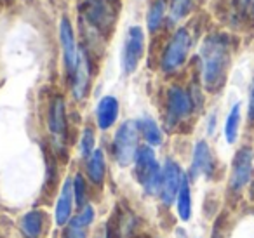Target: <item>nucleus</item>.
<instances>
[{
    "mask_svg": "<svg viewBox=\"0 0 254 238\" xmlns=\"http://www.w3.org/2000/svg\"><path fill=\"white\" fill-rule=\"evenodd\" d=\"M232 39L226 33H211L204 39L198 51L202 85L207 92L216 94L225 87L232 64Z\"/></svg>",
    "mask_w": 254,
    "mask_h": 238,
    "instance_id": "obj_1",
    "label": "nucleus"
},
{
    "mask_svg": "<svg viewBox=\"0 0 254 238\" xmlns=\"http://www.w3.org/2000/svg\"><path fill=\"white\" fill-rule=\"evenodd\" d=\"M134 178L148 196H160L162 189V167L157 162L152 146H139L134 157Z\"/></svg>",
    "mask_w": 254,
    "mask_h": 238,
    "instance_id": "obj_2",
    "label": "nucleus"
},
{
    "mask_svg": "<svg viewBox=\"0 0 254 238\" xmlns=\"http://www.w3.org/2000/svg\"><path fill=\"white\" fill-rule=\"evenodd\" d=\"M84 21L96 35L106 37L117 21L119 2L117 0H85Z\"/></svg>",
    "mask_w": 254,
    "mask_h": 238,
    "instance_id": "obj_3",
    "label": "nucleus"
},
{
    "mask_svg": "<svg viewBox=\"0 0 254 238\" xmlns=\"http://www.w3.org/2000/svg\"><path fill=\"white\" fill-rule=\"evenodd\" d=\"M139 125L138 120H126L117 129L113 137V158L120 167H127L134 162V157L139 150Z\"/></svg>",
    "mask_w": 254,
    "mask_h": 238,
    "instance_id": "obj_4",
    "label": "nucleus"
},
{
    "mask_svg": "<svg viewBox=\"0 0 254 238\" xmlns=\"http://www.w3.org/2000/svg\"><path fill=\"white\" fill-rule=\"evenodd\" d=\"M195 103L191 99L190 91L181 85H171L166 96V127L174 130L195 112Z\"/></svg>",
    "mask_w": 254,
    "mask_h": 238,
    "instance_id": "obj_5",
    "label": "nucleus"
},
{
    "mask_svg": "<svg viewBox=\"0 0 254 238\" xmlns=\"http://www.w3.org/2000/svg\"><path fill=\"white\" fill-rule=\"evenodd\" d=\"M191 49V33L188 28H178L171 37L160 58V68L164 73H174L185 64Z\"/></svg>",
    "mask_w": 254,
    "mask_h": 238,
    "instance_id": "obj_6",
    "label": "nucleus"
},
{
    "mask_svg": "<svg viewBox=\"0 0 254 238\" xmlns=\"http://www.w3.org/2000/svg\"><path fill=\"white\" fill-rule=\"evenodd\" d=\"M253 174H254V148L246 144V146L239 148L235 157H233L232 171H230V179H228L230 193L240 195L251 182Z\"/></svg>",
    "mask_w": 254,
    "mask_h": 238,
    "instance_id": "obj_7",
    "label": "nucleus"
},
{
    "mask_svg": "<svg viewBox=\"0 0 254 238\" xmlns=\"http://www.w3.org/2000/svg\"><path fill=\"white\" fill-rule=\"evenodd\" d=\"M143 53H145V33H143V30L139 26H131L127 30V37L122 49L124 73H134L143 58Z\"/></svg>",
    "mask_w": 254,
    "mask_h": 238,
    "instance_id": "obj_8",
    "label": "nucleus"
},
{
    "mask_svg": "<svg viewBox=\"0 0 254 238\" xmlns=\"http://www.w3.org/2000/svg\"><path fill=\"white\" fill-rule=\"evenodd\" d=\"M216 172V160L214 155L211 151V146L207 144V141L200 139L195 143L193 146V155H191V164L188 169L187 176L190 181H195L198 178H207L211 179Z\"/></svg>",
    "mask_w": 254,
    "mask_h": 238,
    "instance_id": "obj_9",
    "label": "nucleus"
},
{
    "mask_svg": "<svg viewBox=\"0 0 254 238\" xmlns=\"http://www.w3.org/2000/svg\"><path fill=\"white\" fill-rule=\"evenodd\" d=\"M187 172L181 169V165L173 158H167L162 165V189H160V200L164 205L176 203V196L180 191L183 179Z\"/></svg>",
    "mask_w": 254,
    "mask_h": 238,
    "instance_id": "obj_10",
    "label": "nucleus"
},
{
    "mask_svg": "<svg viewBox=\"0 0 254 238\" xmlns=\"http://www.w3.org/2000/svg\"><path fill=\"white\" fill-rule=\"evenodd\" d=\"M60 40H61V49H63L64 68H66V73L71 78L75 73V68H77L78 49H77V44H75L73 26H71L68 18H63L60 23Z\"/></svg>",
    "mask_w": 254,
    "mask_h": 238,
    "instance_id": "obj_11",
    "label": "nucleus"
},
{
    "mask_svg": "<svg viewBox=\"0 0 254 238\" xmlns=\"http://www.w3.org/2000/svg\"><path fill=\"white\" fill-rule=\"evenodd\" d=\"M89 85H91V61H89L87 51L80 49L78 51V61L75 73L71 77V91H73V98L77 101L85 99L89 92Z\"/></svg>",
    "mask_w": 254,
    "mask_h": 238,
    "instance_id": "obj_12",
    "label": "nucleus"
},
{
    "mask_svg": "<svg viewBox=\"0 0 254 238\" xmlns=\"http://www.w3.org/2000/svg\"><path fill=\"white\" fill-rule=\"evenodd\" d=\"M47 127H49V132L54 136V139L63 141L66 137V105H64V99L61 96H56L51 103L49 113H47Z\"/></svg>",
    "mask_w": 254,
    "mask_h": 238,
    "instance_id": "obj_13",
    "label": "nucleus"
},
{
    "mask_svg": "<svg viewBox=\"0 0 254 238\" xmlns=\"http://www.w3.org/2000/svg\"><path fill=\"white\" fill-rule=\"evenodd\" d=\"M73 205H75V196H73V182L71 179H64L63 186H61L60 196H58L56 209H54V221L58 226H66L71 221V214H73Z\"/></svg>",
    "mask_w": 254,
    "mask_h": 238,
    "instance_id": "obj_14",
    "label": "nucleus"
},
{
    "mask_svg": "<svg viewBox=\"0 0 254 238\" xmlns=\"http://www.w3.org/2000/svg\"><path fill=\"white\" fill-rule=\"evenodd\" d=\"M119 119V101L115 96H105L96 106V123L101 130H108Z\"/></svg>",
    "mask_w": 254,
    "mask_h": 238,
    "instance_id": "obj_15",
    "label": "nucleus"
},
{
    "mask_svg": "<svg viewBox=\"0 0 254 238\" xmlns=\"http://www.w3.org/2000/svg\"><path fill=\"white\" fill-rule=\"evenodd\" d=\"M46 226V216L42 210H30L19 221V230L25 238H40Z\"/></svg>",
    "mask_w": 254,
    "mask_h": 238,
    "instance_id": "obj_16",
    "label": "nucleus"
},
{
    "mask_svg": "<svg viewBox=\"0 0 254 238\" xmlns=\"http://www.w3.org/2000/svg\"><path fill=\"white\" fill-rule=\"evenodd\" d=\"M85 172H87L89 181L94 186H101L105 181L106 176V158L103 150L96 148L91 153V157L87 158V164H85Z\"/></svg>",
    "mask_w": 254,
    "mask_h": 238,
    "instance_id": "obj_17",
    "label": "nucleus"
},
{
    "mask_svg": "<svg viewBox=\"0 0 254 238\" xmlns=\"http://www.w3.org/2000/svg\"><path fill=\"white\" fill-rule=\"evenodd\" d=\"M139 125V132H141L143 139L146 141L148 146H160L164 141V134L162 129L159 127V123L152 119V117H143L141 120H138Z\"/></svg>",
    "mask_w": 254,
    "mask_h": 238,
    "instance_id": "obj_18",
    "label": "nucleus"
},
{
    "mask_svg": "<svg viewBox=\"0 0 254 238\" xmlns=\"http://www.w3.org/2000/svg\"><path fill=\"white\" fill-rule=\"evenodd\" d=\"M191 181L188 179V176H185L183 184H181L180 191L176 196V210H178V217L181 221H190L191 217V188H190Z\"/></svg>",
    "mask_w": 254,
    "mask_h": 238,
    "instance_id": "obj_19",
    "label": "nucleus"
},
{
    "mask_svg": "<svg viewBox=\"0 0 254 238\" xmlns=\"http://www.w3.org/2000/svg\"><path fill=\"white\" fill-rule=\"evenodd\" d=\"M240 120H242V105L235 103L230 108L228 115L225 120V139L228 144H235L237 137H239V129H240Z\"/></svg>",
    "mask_w": 254,
    "mask_h": 238,
    "instance_id": "obj_20",
    "label": "nucleus"
},
{
    "mask_svg": "<svg viewBox=\"0 0 254 238\" xmlns=\"http://www.w3.org/2000/svg\"><path fill=\"white\" fill-rule=\"evenodd\" d=\"M164 16H166V0H155L146 14V26L150 33H155L162 26Z\"/></svg>",
    "mask_w": 254,
    "mask_h": 238,
    "instance_id": "obj_21",
    "label": "nucleus"
},
{
    "mask_svg": "<svg viewBox=\"0 0 254 238\" xmlns=\"http://www.w3.org/2000/svg\"><path fill=\"white\" fill-rule=\"evenodd\" d=\"M195 0H171L169 7V19L171 23H178L183 18H187L190 14L191 7H193Z\"/></svg>",
    "mask_w": 254,
    "mask_h": 238,
    "instance_id": "obj_22",
    "label": "nucleus"
},
{
    "mask_svg": "<svg viewBox=\"0 0 254 238\" xmlns=\"http://www.w3.org/2000/svg\"><path fill=\"white\" fill-rule=\"evenodd\" d=\"M73 196H75V205L78 209H82L84 205H87V184H85V179L82 174H75L73 179Z\"/></svg>",
    "mask_w": 254,
    "mask_h": 238,
    "instance_id": "obj_23",
    "label": "nucleus"
},
{
    "mask_svg": "<svg viewBox=\"0 0 254 238\" xmlns=\"http://www.w3.org/2000/svg\"><path fill=\"white\" fill-rule=\"evenodd\" d=\"M96 137H94V130L91 129V127H85L84 130H82V137H80V155L82 158H85L87 160L89 157H91V153L96 150Z\"/></svg>",
    "mask_w": 254,
    "mask_h": 238,
    "instance_id": "obj_24",
    "label": "nucleus"
},
{
    "mask_svg": "<svg viewBox=\"0 0 254 238\" xmlns=\"http://www.w3.org/2000/svg\"><path fill=\"white\" fill-rule=\"evenodd\" d=\"M87 226L80 224L77 221V217H71V221L68 223L66 231H64V238H87Z\"/></svg>",
    "mask_w": 254,
    "mask_h": 238,
    "instance_id": "obj_25",
    "label": "nucleus"
},
{
    "mask_svg": "<svg viewBox=\"0 0 254 238\" xmlns=\"http://www.w3.org/2000/svg\"><path fill=\"white\" fill-rule=\"evenodd\" d=\"M247 120L254 123V78L249 89V99H247Z\"/></svg>",
    "mask_w": 254,
    "mask_h": 238,
    "instance_id": "obj_26",
    "label": "nucleus"
},
{
    "mask_svg": "<svg viewBox=\"0 0 254 238\" xmlns=\"http://www.w3.org/2000/svg\"><path fill=\"white\" fill-rule=\"evenodd\" d=\"M214 129H216V113H212V115H211V119H209V127H207V132H209V134H212V132H214Z\"/></svg>",
    "mask_w": 254,
    "mask_h": 238,
    "instance_id": "obj_27",
    "label": "nucleus"
},
{
    "mask_svg": "<svg viewBox=\"0 0 254 238\" xmlns=\"http://www.w3.org/2000/svg\"><path fill=\"white\" fill-rule=\"evenodd\" d=\"M249 11H251V14L254 16V0H253V2H251V9H249Z\"/></svg>",
    "mask_w": 254,
    "mask_h": 238,
    "instance_id": "obj_28",
    "label": "nucleus"
}]
</instances>
